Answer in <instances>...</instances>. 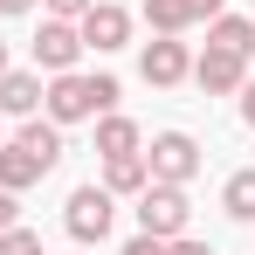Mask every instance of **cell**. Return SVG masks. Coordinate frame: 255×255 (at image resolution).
<instances>
[{"instance_id": "obj_24", "label": "cell", "mask_w": 255, "mask_h": 255, "mask_svg": "<svg viewBox=\"0 0 255 255\" xmlns=\"http://www.w3.org/2000/svg\"><path fill=\"white\" fill-rule=\"evenodd\" d=\"M0 145H7V111H0Z\"/></svg>"}, {"instance_id": "obj_15", "label": "cell", "mask_w": 255, "mask_h": 255, "mask_svg": "<svg viewBox=\"0 0 255 255\" xmlns=\"http://www.w3.org/2000/svg\"><path fill=\"white\" fill-rule=\"evenodd\" d=\"M221 207H228V221H242V228H255V166L228 172V186H221Z\"/></svg>"}, {"instance_id": "obj_6", "label": "cell", "mask_w": 255, "mask_h": 255, "mask_svg": "<svg viewBox=\"0 0 255 255\" xmlns=\"http://www.w3.org/2000/svg\"><path fill=\"white\" fill-rule=\"evenodd\" d=\"M76 35H83V48H97V55H118V48H131V7L90 0V14L76 21Z\"/></svg>"}, {"instance_id": "obj_2", "label": "cell", "mask_w": 255, "mask_h": 255, "mask_svg": "<svg viewBox=\"0 0 255 255\" xmlns=\"http://www.w3.org/2000/svg\"><path fill=\"white\" fill-rule=\"evenodd\" d=\"M138 228L145 235H159V242H172V235H186V221H193V200H186V186H166V179H152L145 193H138Z\"/></svg>"}, {"instance_id": "obj_17", "label": "cell", "mask_w": 255, "mask_h": 255, "mask_svg": "<svg viewBox=\"0 0 255 255\" xmlns=\"http://www.w3.org/2000/svg\"><path fill=\"white\" fill-rule=\"evenodd\" d=\"M118 255H166V242H159V235H145V228H138V235H131V242H125V249H118Z\"/></svg>"}, {"instance_id": "obj_22", "label": "cell", "mask_w": 255, "mask_h": 255, "mask_svg": "<svg viewBox=\"0 0 255 255\" xmlns=\"http://www.w3.org/2000/svg\"><path fill=\"white\" fill-rule=\"evenodd\" d=\"M42 0H0V14H35Z\"/></svg>"}, {"instance_id": "obj_18", "label": "cell", "mask_w": 255, "mask_h": 255, "mask_svg": "<svg viewBox=\"0 0 255 255\" xmlns=\"http://www.w3.org/2000/svg\"><path fill=\"white\" fill-rule=\"evenodd\" d=\"M42 7L55 14V21H83V14H90V0H42Z\"/></svg>"}, {"instance_id": "obj_9", "label": "cell", "mask_w": 255, "mask_h": 255, "mask_svg": "<svg viewBox=\"0 0 255 255\" xmlns=\"http://www.w3.org/2000/svg\"><path fill=\"white\" fill-rule=\"evenodd\" d=\"M55 166H62V159H48V152L21 145V138H7V145H0V186H7V193H28V186L48 179Z\"/></svg>"}, {"instance_id": "obj_21", "label": "cell", "mask_w": 255, "mask_h": 255, "mask_svg": "<svg viewBox=\"0 0 255 255\" xmlns=\"http://www.w3.org/2000/svg\"><path fill=\"white\" fill-rule=\"evenodd\" d=\"M235 97H242V125L255 131V76H249V83H242V90H235Z\"/></svg>"}, {"instance_id": "obj_1", "label": "cell", "mask_w": 255, "mask_h": 255, "mask_svg": "<svg viewBox=\"0 0 255 255\" xmlns=\"http://www.w3.org/2000/svg\"><path fill=\"white\" fill-rule=\"evenodd\" d=\"M118 97H125V90H118V76H104V69H97V76H90V69H62V76L42 83V118L69 131V125H90V118L118 111Z\"/></svg>"}, {"instance_id": "obj_16", "label": "cell", "mask_w": 255, "mask_h": 255, "mask_svg": "<svg viewBox=\"0 0 255 255\" xmlns=\"http://www.w3.org/2000/svg\"><path fill=\"white\" fill-rule=\"evenodd\" d=\"M0 255H48V249H42V235H35V228H21V221H14V228L0 235Z\"/></svg>"}, {"instance_id": "obj_10", "label": "cell", "mask_w": 255, "mask_h": 255, "mask_svg": "<svg viewBox=\"0 0 255 255\" xmlns=\"http://www.w3.org/2000/svg\"><path fill=\"white\" fill-rule=\"evenodd\" d=\"M228 0H145V21H152V35H186V28H200L214 21Z\"/></svg>"}, {"instance_id": "obj_11", "label": "cell", "mask_w": 255, "mask_h": 255, "mask_svg": "<svg viewBox=\"0 0 255 255\" xmlns=\"http://www.w3.org/2000/svg\"><path fill=\"white\" fill-rule=\"evenodd\" d=\"M104 193H118V200H138L145 186H152V172H145V152H118V159H104V179H97Z\"/></svg>"}, {"instance_id": "obj_14", "label": "cell", "mask_w": 255, "mask_h": 255, "mask_svg": "<svg viewBox=\"0 0 255 255\" xmlns=\"http://www.w3.org/2000/svg\"><path fill=\"white\" fill-rule=\"evenodd\" d=\"M207 48H235V55H255V14H214L207 21Z\"/></svg>"}, {"instance_id": "obj_19", "label": "cell", "mask_w": 255, "mask_h": 255, "mask_svg": "<svg viewBox=\"0 0 255 255\" xmlns=\"http://www.w3.org/2000/svg\"><path fill=\"white\" fill-rule=\"evenodd\" d=\"M14 221H21V193H7V186H0V235H7Z\"/></svg>"}, {"instance_id": "obj_13", "label": "cell", "mask_w": 255, "mask_h": 255, "mask_svg": "<svg viewBox=\"0 0 255 255\" xmlns=\"http://www.w3.org/2000/svg\"><path fill=\"white\" fill-rule=\"evenodd\" d=\"M90 125H97V152H104V159H118V152H145V131L131 125L125 111H104V118H90Z\"/></svg>"}, {"instance_id": "obj_8", "label": "cell", "mask_w": 255, "mask_h": 255, "mask_svg": "<svg viewBox=\"0 0 255 255\" xmlns=\"http://www.w3.org/2000/svg\"><path fill=\"white\" fill-rule=\"evenodd\" d=\"M193 83L207 90V97H235V90L249 83V55H235V48H200V55H193Z\"/></svg>"}, {"instance_id": "obj_12", "label": "cell", "mask_w": 255, "mask_h": 255, "mask_svg": "<svg viewBox=\"0 0 255 255\" xmlns=\"http://www.w3.org/2000/svg\"><path fill=\"white\" fill-rule=\"evenodd\" d=\"M0 111L7 118H35L42 111V69H7L0 76Z\"/></svg>"}, {"instance_id": "obj_23", "label": "cell", "mask_w": 255, "mask_h": 255, "mask_svg": "<svg viewBox=\"0 0 255 255\" xmlns=\"http://www.w3.org/2000/svg\"><path fill=\"white\" fill-rule=\"evenodd\" d=\"M7 69H14V62H7V42H0V76H7Z\"/></svg>"}, {"instance_id": "obj_7", "label": "cell", "mask_w": 255, "mask_h": 255, "mask_svg": "<svg viewBox=\"0 0 255 255\" xmlns=\"http://www.w3.org/2000/svg\"><path fill=\"white\" fill-rule=\"evenodd\" d=\"M28 48H35V69H42V76H62V69L83 62V35H76V21H55V14L42 21V35H35Z\"/></svg>"}, {"instance_id": "obj_4", "label": "cell", "mask_w": 255, "mask_h": 255, "mask_svg": "<svg viewBox=\"0 0 255 255\" xmlns=\"http://www.w3.org/2000/svg\"><path fill=\"white\" fill-rule=\"evenodd\" d=\"M145 172L166 179V186H186V179L200 172V145H193V131H159V138L145 145Z\"/></svg>"}, {"instance_id": "obj_3", "label": "cell", "mask_w": 255, "mask_h": 255, "mask_svg": "<svg viewBox=\"0 0 255 255\" xmlns=\"http://www.w3.org/2000/svg\"><path fill=\"white\" fill-rule=\"evenodd\" d=\"M111 221H118V193H104L97 179H90V186H76V193L62 200V228H69V242H83V249L111 235Z\"/></svg>"}, {"instance_id": "obj_5", "label": "cell", "mask_w": 255, "mask_h": 255, "mask_svg": "<svg viewBox=\"0 0 255 255\" xmlns=\"http://www.w3.org/2000/svg\"><path fill=\"white\" fill-rule=\"evenodd\" d=\"M138 76L152 90H172V83H186L193 76V48L179 42V35H152V42L138 48Z\"/></svg>"}, {"instance_id": "obj_20", "label": "cell", "mask_w": 255, "mask_h": 255, "mask_svg": "<svg viewBox=\"0 0 255 255\" xmlns=\"http://www.w3.org/2000/svg\"><path fill=\"white\" fill-rule=\"evenodd\" d=\"M166 255H214V249H207V242H193V235H172Z\"/></svg>"}]
</instances>
